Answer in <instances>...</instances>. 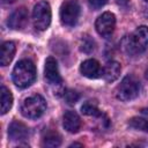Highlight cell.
I'll use <instances>...</instances> for the list:
<instances>
[{"instance_id":"obj_1","label":"cell","mask_w":148,"mask_h":148,"mask_svg":"<svg viewBox=\"0 0 148 148\" xmlns=\"http://www.w3.org/2000/svg\"><path fill=\"white\" fill-rule=\"evenodd\" d=\"M13 82L18 88H28L36 80V67L31 60H20L12 73Z\"/></svg>"},{"instance_id":"obj_2","label":"cell","mask_w":148,"mask_h":148,"mask_svg":"<svg viewBox=\"0 0 148 148\" xmlns=\"http://www.w3.org/2000/svg\"><path fill=\"white\" fill-rule=\"evenodd\" d=\"M125 49L130 54H140L148 49V27L136 28L126 39Z\"/></svg>"},{"instance_id":"obj_3","label":"cell","mask_w":148,"mask_h":148,"mask_svg":"<svg viewBox=\"0 0 148 148\" xmlns=\"http://www.w3.org/2000/svg\"><path fill=\"white\" fill-rule=\"evenodd\" d=\"M46 102L43 96L35 94L27 97L21 104V113L29 119H37L44 114Z\"/></svg>"},{"instance_id":"obj_4","label":"cell","mask_w":148,"mask_h":148,"mask_svg":"<svg viewBox=\"0 0 148 148\" xmlns=\"http://www.w3.org/2000/svg\"><path fill=\"white\" fill-rule=\"evenodd\" d=\"M139 92L140 83L132 75H126L116 88V97L123 102H128L136 98Z\"/></svg>"},{"instance_id":"obj_5","label":"cell","mask_w":148,"mask_h":148,"mask_svg":"<svg viewBox=\"0 0 148 148\" xmlns=\"http://www.w3.org/2000/svg\"><path fill=\"white\" fill-rule=\"evenodd\" d=\"M51 17L52 14L49 2L39 1L35 5L32 10V22H34V27L37 30L39 31L46 30L51 23Z\"/></svg>"},{"instance_id":"obj_6","label":"cell","mask_w":148,"mask_h":148,"mask_svg":"<svg viewBox=\"0 0 148 148\" xmlns=\"http://www.w3.org/2000/svg\"><path fill=\"white\" fill-rule=\"evenodd\" d=\"M80 16V5L76 0H66L60 7V21L64 25L73 27Z\"/></svg>"},{"instance_id":"obj_7","label":"cell","mask_w":148,"mask_h":148,"mask_svg":"<svg viewBox=\"0 0 148 148\" xmlns=\"http://www.w3.org/2000/svg\"><path fill=\"white\" fill-rule=\"evenodd\" d=\"M116 27V16L111 12H105L102 15H99L95 22V28L96 31L103 36V37H109L112 35L113 30Z\"/></svg>"},{"instance_id":"obj_8","label":"cell","mask_w":148,"mask_h":148,"mask_svg":"<svg viewBox=\"0 0 148 148\" xmlns=\"http://www.w3.org/2000/svg\"><path fill=\"white\" fill-rule=\"evenodd\" d=\"M28 18H29V14L27 8L20 7L10 14V16L8 17L7 24L13 30H22L28 24Z\"/></svg>"},{"instance_id":"obj_9","label":"cell","mask_w":148,"mask_h":148,"mask_svg":"<svg viewBox=\"0 0 148 148\" xmlns=\"http://www.w3.org/2000/svg\"><path fill=\"white\" fill-rule=\"evenodd\" d=\"M44 76L45 80L50 84H60L62 82V79L59 73L58 64L53 57H49L45 60V66H44Z\"/></svg>"},{"instance_id":"obj_10","label":"cell","mask_w":148,"mask_h":148,"mask_svg":"<svg viewBox=\"0 0 148 148\" xmlns=\"http://www.w3.org/2000/svg\"><path fill=\"white\" fill-rule=\"evenodd\" d=\"M103 68L96 59H87L80 66V72L83 76L88 79H97L102 76Z\"/></svg>"},{"instance_id":"obj_11","label":"cell","mask_w":148,"mask_h":148,"mask_svg":"<svg viewBox=\"0 0 148 148\" xmlns=\"http://www.w3.org/2000/svg\"><path fill=\"white\" fill-rule=\"evenodd\" d=\"M8 136L13 141H23L29 136V128L23 123L14 120L8 127Z\"/></svg>"},{"instance_id":"obj_12","label":"cell","mask_w":148,"mask_h":148,"mask_svg":"<svg viewBox=\"0 0 148 148\" xmlns=\"http://www.w3.org/2000/svg\"><path fill=\"white\" fill-rule=\"evenodd\" d=\"M62 126L69 133H77L81 127V119L75 111H66L62 117Z\"/></svg>"},{"instance_id":"obj_13","label":"cell","mask_w":148,"mask_h":148,"mask_svg":"<svg viewBox=\"0 0 148 148\" xmlns=\"http://www.w3.org/2000/svg\"><path fill=\"white\" fill-rule=\"evenodd\" d=\"M120 71H121L120 64L114 60H111V61H108L103 67L102 76L106 82H113L119 77Z\"/></svg>"},{"instance_id":"obj_14","label":"cell","mask_w":148,"mask_h":148,"mask_svg":"<svg viewBox=\"0 0 148 148\" xmlns=\"http://www.w3.org/2000/svg\"><path fill=\"white\" fill-rule=\"evenodd\" d=\"M16 51V46L13 42H5L1 45V52H0V64L1 66H7L10 64V61L14 58Z\"/></svg>"},{"instance_id":"obj_15","label":"cell","mask_w":148,"mask_h":148,"mask_svg":"<svg viewBox=\"0 0 148 148\" xmlns=\"http://www.w3.org/2000/svg\"><path fill=\"white\" fill-rule=\"evenodd\" d=\"M0 101H1V114H6L13 105V95L10 90L5 86H2L0 90Z\"/></svg>"},{"instance_id":"obj_16","label":"cell","mask_w":148,"mask_h":148,"mask_svg":"<svg viewBox=\"0 0 148 148\" xmlns=\"http://www.w3.org/2000/svg\"><path fill=\"white\" fill-rule=\"evenodd\" d=\"M61 143L60 135L54 131H47L43 135V146L44 147H58Z\"/></svg>"},{"instance_id":"obj_17","label":"cell","mask_w":148,"mask_h":148,"mask_svg":"<svg viewBox=\"0 0 148 148\" xmlns=\"http://www.w3.org/2000/svg\"><path fill=\"white\" fill-rule=\"evenodd\" d=\"M81 112L83 114L90 116V117H101L102 116V112L99 111V109L97 108V105L95 103H92L91 101H87L84 104H82Z\"/></svg>"},{"instance_id":"obj_18","label":"cell","mask_w":148,"mask_h":148,"mask_svg":"<svg viewBox=\"0 0 148 148\" xmlns=\"http://www.w3.org/2000/svg\"><path fill=\"white\" fill-rule=\"evenodd\" d=\"M130 127L141 131V132H147L148 133V119L141 118V117H133L128 121Z\"/></svg>"},{"instance_id":"obj_19","label":"cell","mask_w":148,"mask_h":148,"mask_svg":"<svg viewBox=\"0 0 148 148\" xmlns=\"http://www.w3.org/2000/svg\"><path fill=\"white\" fill-rule=\"evenodd\" d=\"M80 50L84 53H91L95 50V42L89 36L82 37L80 42Z\"/></svg>"},{"instance_id":"obj_20","label":"cell","mask_w":148,"mask_h":148,"mask_svg":"<svg viewBox=\"0 0 148 148\" xmlns=\"http://www.w3.org/2000/svg\"><path fill=\"white\" fill-rule=\"evenodd\" d=\"M64 97H65V101L68 104H75L79 101L80 95L74 90H66L65 94H64Z\"/></svg>"},{"instance_id":"obj_21","label":"cell","mask_w":148,"mask_h":148,"mask_svg":"<svg viewBox=\"0 0 148 148\" xmlns=\"http://www.w3.org/2000/svg\"><path fill=\"white\" fill-rule=\"evenodd\" d=\"M87 2L92 9H99L108 2V0H87Z\"/></svg>"},{"instance_id":"obj_22","label":"cell","mask_w":148,"mask_h":148,"mask_svg":"<svg viewBox=\"0 0 148 148\" xmlns=\"http://www.w3.org/2000/svg\"><path fill=\"white\" fill-rule=\"evenodd\" d=\"M117 1V3H119V5H126L127 2H128V0H116Z\"/></svg>"},{"instance_id":"obj_23","label":"cell","mask_w":148,"mask_h":148,"mask_svg":"<svg viewBox=\"0 0 148 148\" xmlns=\"http://www.w3.org/2000/svg\"><path fill=\"white\" fill-rule=\"evenodd\" d=\"M2 3H12V2H15L16 0H1Z\"/></svg>"},{"instance_id":"obj_24","label":"cell","mask_w":148,"mask_h":148,"mask_svg":"<svg viewBox=\"0 0 148 148\" xmlns=\"http://www.w3.org/2000/svg\"><path fill=\"white\" fill-rule=\"evenodd\" d=\"M146 79L148 80V68H147V71H146Z\"/></svg>"},{"instance_id":"obj_25","label":"cell","mask_w":148,"mask_h":148,"mask_svg":"<svg viewBox=\"0 0 148 148\" xmlns=\"http://www.w3.org/2000/svg\"><path fill=\"white\" fill-rule=\"evenodd\" d=\"M147 17H148V10H147Z\"/></svg>"},{"instance_id":"obj_26","label":"cell","mask_w":148,"mask_h":148,"mask_svg":"<svg viewBox=\"0 0 148 148\" xmlns=\"http://www.w3.org/2000/svg\"><path fill=\"white\" fill-rule=\"evenodd\" d=\"M145 1H146V2H148V0H145Z\"/></svg>"}]
</instances>
